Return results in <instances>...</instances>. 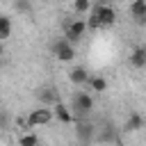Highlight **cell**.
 Returning <instances> with one entry per match:
<instances>
[{
	"label": "cell",
	"mask_w": 146,
	"mask_h": 146,
	"mask_svg": "<svg viewBox=\"0 0 146 146\" xmlns=\"http://www.w3.org/2000/svg\"><path fill=\"white\" fill-rule=\"evenodd\" d=\"M91 18H89V27L91 30H98V27H110V25H114L116 23V9L112 7V5H98V2H94V7H91Z\"/></svg>",
	"instance_id": "cell-1"
},
{
	"label": "cell",
	"mask_w": 146,
	"mask_h": 146,
	"mask_svg": "<svg viewBox=\"0 0 146 146\" xmlns=\"http://www.w3.org/2000/svg\"><path fill=\"white\" fill-rule=\"evenodd\" d=\"M52 55H55V59H59V62H73V57H75L73 41H68L66 36H64V39H57V41L52 43Z\"/></svg>",
	"instance_id": "cell-2"
},
{
	"label": "cell",
	"mask_w": 146,
	"mask_h": 146,
	"mask_svg": "<svg viewBox=\"0 0 146 146\" xmlns=\"http://www.w3.org/2000/svg\"><path fill=\"white\" fill-rule=\"evenodd\" d=\"M71 110H73V114L87 116V114L94 110V98H91V94H87V91H78V94L73 96Z\"/></svg>",
	"instance_id": "cell-3"
},
{
	"label": "cell",
	"mask_w": 146,
	"mask_h": 146,
	"mask_svg": "<svg viewBox=\"0 0 146 146\" xmlns=\"http://www.w3.org/2000/svg\"><path fill=\"white\" fill-rule=\"evenodd\" d=\"M55 119V112L52 110H46V107H39V110H32L27 114V123L30 128H39V125H46Z\"/></svg>",
	"instance_id": "cell-4"
},
{
	"label": "cell",
	"mask_w": 146,
	"mask_h": 146,
	"mask_svg": "<svg viewBox=\"0 0 146 146\" xmlns=\"http://www.w3.org/2000/svg\"><path fill=\"white\" fill-rule=\"evenodd\" d=\"M87 23L84 21H73V23H68V27H66V39L68 41H80L82 36H84V32H87Z\"/></svg>",
	"instance_id": "cell-5"
},
{
	"label": "cell",
	"mask_w": 146,
	"mask_h": 146,
	"mask_svg": "<svg viewBox=\"0 0 146 146\" xmlns=\"http://www.w3.org/2000/svg\"><path fill=\"white\" fill-rule=\"evenodd\" d=\"M130 16L139 25H144L146 23V0H132L130 2Z\"/></svg>",
	"instance_id": "cell-6"
},
{
	"label": "cell",
	"mask_w": 146,
	"mask_h": 146,
	"mask_svg": "<svg viewBox=\"0 0 146 146\" xmlns=\"http://www.w3.org/2000/svg\"><path fill=\"white\" fill-rule=\"evenodd\" d=\"M52 107H55V119H57V121H62V123H73V121H75V114H73L62 100L55 103Z\"/></svg>",
	"instance_id": "cell-7"
},
{
	"label": "cell",
	"mask_w": 146,
	"mask_h": 146,
	"mask_svg": "<svg viewBox=\"0 0 146 146\" xmlns=\"http://www.w3.org/2000/svg\"><path fill=\"white\" fill-rule=\"evenodd\" d=\"M89 80V71L84 68V66H73L71 71H68V82H73V84H84Z\"/></svg>",
	"instance_id": "cell-8"
},
{
	"label": "cell",
	"mask_w": 146,
	"mask_h": 146,
	"mask_svg": "<svg viewBox=\"0 0 146 146\" xmlns=\"http://www.w3.org/2000/svg\"><path fill=\"white\" fill-rule=\"evenodd\" d=\"M130 64H132L135 68H144V66H146V48H144V46L132 48V52H130Z\"/></svg>",
	"instance_id": "cell-9"
},
{
	"label": "cell",
	"mask_w": 146,
	"mask_h": 146,
	"mask_svg": "<svg viewBox=\"0 0 146 146\" xmlns=\"http://www.w3.org/2000/svg\"><path fill=\"white\" fill-rule=\"evenodd\" d=\"M36 98H39L43 105H55V103H59V96H57V91H55V89H50V87H46V89H39V91H36Z\"/></svg>",
	"instance_id": "cell-10"
},
{
	"label": "cell",
	"mask_w": 146,
	"mask_h": 146,
	"mask_svg": "<svg viewBox=\"0 0 146 146\" xmlns=\"http://www.w3.org/2000/svg\"><path fill=\"white\" fill-rule=\"evenodd\" d=\"M128 132H137L139 128H144V116L141 114H137V112H132L128 119H125V125H123Z\"/></svg>",
	"instance_id": "cell-11"
},
{
	"label": "cell",
	"mask_w": 146,
	"mask_h": 146,
	"mask_svg": "<svg viewBox=\"0 0 146 146\" xmlns=\"http://www.w3.org/2000/svg\"><path fill=\"white\" fill-rule=\"evenodd\" d=\"M87 84H89V87H91V91H96V94H103V91L107 89V80H105V78H100V75H89Z\"/></svg>",
	"instance_id": "cell-12"
},
{
	"label": "cell",
	"mask_w": 146,
	"mask_h": 146,
	"mask_svg": "<svg viewBox=\"0 0 146 146\" xmlns=\"http://www.w3.org/2000/svg\"><path fill=\"white\" fill-rule=\"evenodd\" d=\"M75 132H78V137H80L82 141H89V139L94 137V125H91V123H78Z\"/></svg>",
	"instance_id": "cell-13"
},
{
	"label": "cell",
	"mask_w": 146,
	"mask_h": 146,
	"mask_svg": "<svg viewBox=\"0 0 146 146\" xmlns=\"http://www.w3.org/2000/svg\"><path fill=\"white\" fill-rule=\"evenodd\" d=\"M94 7V0H73V11L75 14H89Z\"/></svg>",
	"instance_id": "cell-14"
},
{
	"label": "cell",
	"mask_w": 146,
	"mask_h": 146,
	"mask_svg": "<svg viewBox=\"0 0 146 146\" xmlns=\"http://www.w3.org/2000/svg\"><path fill=\"white\" fill-rule=\"evenodd\" d=\"M11 36V21L9 16H0V41Z\"/></svg>",
	"instance_id": "cell-15"
},
{
	"label": "cell",
	"mask_w": 146,
	"mask_h": 146,
	"mask_svg": "<svg viewBox=\"0 0 146 146\" xmlns=\"http://www.w3.org/2000/svg\"><path fill=\"white\" fill-rule=\"evenodd\" d=\"M18 144H21V146H36V144H39V137L32 135V132H25V135L18 137Z\"/></svg>",
	"instance_id": "cell-16"
},
{
	"label": "cell",
	"mask_w": 146,
	"mask_h": 146,
	"mask_svg": "<svg viewBox=\"0 0 146 146\" xmlns=\"http://www.w3.org/2000/svg\"><path fill=\"white\" fill-rule=\"evenodd\" d=\"M14 9L18 14H30L32 11V0H14Z\"/></svg>",
	"instance_id": "cell-17"
},
{
	"label": "cell",
	"mask_w": 146,
	"mask_h": 146,
	"mask_svg": "<svg viewBox=\"0 0 146 146\" xmlns=\"http://www.w3.org/2000/svg\"><path fill=\"white\" fill-rule=\"evenodd\" d=\"M16 128H18V130H30L27 116H18V119H16Z\"/></svg>",
	"instance_id": "cell-18"
},
{
	"label": "cell",
	"mask_w": 146,
	"mask_h": 146,
	"mask_svg": "<svg viewBox=\"0 0 146 146\" xmlns=\"http://www.w3.org/2000/svg\"><path fill=\"white\" fill-rule=\"evenodd\" d=\"M94 2H98V5H112L114 0H94Z\"/></svg>",
	"instance_id": "cell-19"
},
{
	"label": "cell",
	"mask_w": 146,
	"mask_h": 146,
	"mask_svg": "<svg viewBox=\"0 0 146 146\" xmlns=\"http://www.w3.org/2000/svg\"><path fill=\"white\" fill-rule=\"evenodd\" d=\"M2 52H5V50H2V41H0V55H2Z\"/></svg>",
	"instance_id": "cell-20"
}]
</instances>
